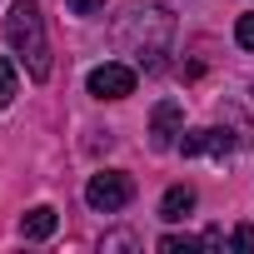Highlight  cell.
I'll use <instances>...</instances> for the list:
<instances>
[{"instance_id": "6da1fadb", "label": "cell", "mask_w": 254, "mask_h": 254, "mask_svg": "<svg viewBox=\"0 0 254 254\" xmlns=\"http://www.w3.org/2000/svg\"><path fill=\"white\" fill-rule=\"evenodd\" d=\"M170 35H175V15H170L165 0H130V5L115 15V45L125 55H135L145 70L165 65Z\"/></svg>"}, {"instance_id": "7a4b0ae2", "label": "cell", "mask_w": 254, "mask_h": 254, "mask_svg": "<svg viewBox=\"0 0 254 254\" xmlns=\"http://www.w3.org/2000/svg\"><path fill=\"white\" fill-rule=\"evenodd\" d=\"M5 45L20 55V65L30 70V80H50V35H45V15L40 0H15L5 15Z\"/></svg>"}, {"instance_id": "3957f363", "label": "cell", "mask_w": 254, "mask_h": 254, "mask_svg": "<svg viewBox=\"0 0 254 254\" xmlns=\"http://www.w3.org/2000/svg\"><path fill=\"white\" fill-rule=\"evenodd\" d=\"M130 199H135V180L125 175V170H100V175H90V185H85V204H90L95 214H120Z\"/></svg>"}, {"instance_id": "277c9868", "label": "cell", "mask_w": 254, "mask_h": 254, "mask_svg": "<svg viewBox=\"0 0 254 254\" xmlns=\"http://www.w3.org/2000/svg\"><path fill=\"white\" fill-rule=\"evenodd\" d=\"M90 95L95 100H125V95H135V65H125V60H105L90 70Z\"/></svg>"}, {"instance_id": "5b68a950", "label": "cell", "mask_w": 254, "mask_h": 254, "mask_svg": "<svg viewBox=\"0 0 254 254\" xmlns=\"http://www.w3.org/2000/svg\"><path fill=\"white\" fill-rule=\"evenodd\" d=\"M180 135H185V110H180V100H160V105L150 110V145H155V150H175Z\"/></svg>"}, {"instance_id": "8992f818", "label": "cell", "mask_w": 254, "mask_h": 254, "mask_svg": "<svg viewBox=\"0 0 254 254\" xmlns=\"http://www.w3.org/2000/svg\"><path fill=\"white\" fill-rule=\"evenodd\" d=\"M60 229V214L50 209V204H35V209H25V219H20V234L25 239H50Z\"/></svg>"}, {"instance_id": "52a82bcc", "label": "cell", "mask_w": 254, "mask_h": 254, "mask_svg": "<svg viewBox=\"0 0 254 254\" xmlns=\"http://www.w3.org/2000/svg\"><path fill=\"white\" fill-rule=\"evenodd\" d=\"M190 209H194V190H190V185H170V190H165V199H160V219L180 224Z\"/></svg>"}, {"instance_id": "ba28073f", "label": "cell", "mask_w": 254, "mask_h": 254, "mask_svg": "<svg viewBox=\"0 0 254 254\" xmlns=\"http://www.w3.org/2000/svg\"><path fill=\"white\" fill-rule=\"evenodd\" d=\"M15 85H20V75H15V60H5V55H0V110H5V105L15 100Z\"/></svg>"}, {"instance_id": "9c48e42d", "label": "cell", "mask_w": 254, "mask_h": 254, "mask_svg": "<svg viewBox=\"0 0 254 254\" xmlns=\"http://www.w3.org/2000/svg\"><path fill=\"white\" fill-rule=\"evenodd\" d=\"M199 244H204V234H199V239H194V234H165V239H160V249H165V254H180V249H199Z\"/></svg>"}, {"instance_id": "30bf717a", "label": "cell", "mask_w": 254, "mask_h": 254, "mask_svg": "<svg viewBox=\"0 0 254 254\" xmlns=\"http://www.w3.org/2000/svg\"><path fill=\"white\" fill-rule=\"evenodd\" d=\"M234 40L254 55V15H239V20H234Z\"/></svg>"}, {"instance_id": "8fae6325", "label": "cell", "mask_w": 254, "mask_h": 254, "mask_svg": "<svg viewBox=\"0 0 254 254\" xmlns=\"http://www.w3.org/2000/svg\"><path fill=\"white\" fill-rule=\"evenodd\" d=\"M229 244H234V249H244V254H254V229H249V224H239Z\"/></svg>"}, {"instance_id": "7c38bea8", "label": "cell", "mask_w": 254, "mask_h": 254, "mask_svg": "<svg viewBox=\"0 0 254 254\" xmlns=\"http://www.w3.org/2000/svg\"><path fill=\"white\" fill-rule=\"evenodd\" d=\"M65 5H70L75 15H100V10H105V0H65Z\"/></svg>"}]
</instances>
